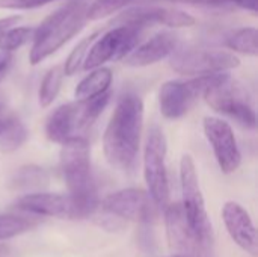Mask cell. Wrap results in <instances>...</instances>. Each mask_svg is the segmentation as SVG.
I'll return each mask as SVG.
<instances>
[{"instance_id": "cell-1", "label": "cell", "mask_w": 258, "mask_h": 257, "mask_svg": "<svg viewBox=\"0 0 258 257\" xmlns=\"http://www.w3.org/2000/svg\"><path fill=\"white\" fill-rule=\"evenodd\" d=\"M144 129V101L135 91L119 95L103 135V151L110 167L132 171L136 165Z\"/></svg>"}, {"instance_id": "cell-2", "label": "cell", "mask_w": 258, "mask_h": 257, "mask_svg": "<svg viewBox=\"0 0 258 257\" xmlns=\"http://www.w3.org/2000/svg\"><path fill=\"white\" fill-rule=\"evenodd\" d=\"M59 165L74 206L76 220L91 217L100 206L91 167V147L85 136H73L60 144Z\"/></svg>"}, {"instance_id": "cell-3", "label": "cell", "mask_w": 258, "mask_h": 257, "mask_svg": "<svg viewBox=\"0 0 258 257\" xmlns=\"http://www.w3.org/2000/svg\"><path fill=\"white\" fill-rule=\"evenodd\" d=\"M86 9L88 3L85 0H70L45 17L33 32L29 53L30 64L38 65L76 36L88 21Z\"/></svg>"}, {"instance_id": "cell-4", "label": "cell", "mask_w": 258, "mask_h": 257, "mask_svg": "<svg viewBox=\"0 0 258 257\" xmlns=\"http://www.w3.org/2000/svg\"><path fill=\"white\" fill-rule=\"evenodd\" d=\"M206 103L218 114L227 115L246 129H255L257 115L248 88L228 73L203 94Z\"/></svg>"}, {"instance_id": "cell-5", "label": "cell", "mask_w": 258, "mask_h": 257, "mask_svg": "<svg viewBox=\"0 0 258 257\" xmlns=\"http://www.w3.org/2000/svg\"><path fill=\"white\" fill-rule=\"evenodd\" d=\"M225 74L227 73H218L165 82L159 89V108L162 115L168 120H178L184 117L192 109L198 97H203V94Z\"/></svg>"}, {"instance_id": "cell-6", "label": "cell", "mask_w": 258, "mask_h": 257, "mask_svg": "<svg viewBox=\"0 0 258 257\" xmlns=\"http://www.w3.org/2000/svg\"><path fill=\"white\" fill-rule=\"evenodd\" d=\"M168 144L163 130L159 124L150 127L145 148H144V177L148 188V194L159 209H165L169 204V179L166 167Z\"/></svg>"}, {"instance_id": "cell-7", "label": "cell", "mask_w": 258, "mask_h": 257, "mask_svg": "<svg viewBox=\"0 0 258 257\" xmlns=\"http://www.w3.org/2000/svg\"><path fill=\"white\" fill-rule=\"evenodd\" d=\"M159 209L150 194L139 188H127L109 194L101 201V211L106 215V224L135 221L142 226H150Z\"/></svg>"}, {"instance_id": "cell-8", "label": "cell", "mask_w": 258, "mask_h": 257, "mask_svg": "<svg viewBox=\"0 0 258 257\" xmlns=\"http://www.w3.org/2000/svg\"><path fill=\"white\" fill-rule=\"evenodd\" d=\"M180 183L183 195L181 206L189 224L207 244L213 245V227L206 209L195 161L190 155H184L180 161Z\"/></svg>"}, {"instance_id": "cell-9", "label": "cell", "mask_w": 258, "mask_h": 257, "mask_svg": "<svg viewBox=\"0 0 258 257\" xmlns=\"http://www.w3.org/2000/svg\"><path fill=\"white\" fill-rule=\"evenodd\" d=\"M171 68L187 77L207 76L218 73H228L240 65V59L227 50H210V48H189L175 50L169 56Z\"/></svg>"}, {"instance_id": "cell-10", "label": "cell", "mask_w": 258, "mask_h": 257, "mask_svg": "<svg viewBox=\"0 0 258 257\" xmlns=\"http://www.w3.org/2000/svg\"><path fill=\"white\" fill-rule=\"evenodd\" d=\"M144 29L135 26H115L106 33H100L88 50L83 70L89 71L107 62L124 59L141 41Z\"/></svg>"}, {"instance_id": "cell-11", "label": "cell", "mask_w": 258, "mask_h": 257, "mask_svg": "<svg viewBox=\"0 0 258 257\" xmlns=\"http://www.w3.org/2000/svg\"><path fill=\"white\" fill-rule=\"evenodd\" d=\"M165 227L169 248L175 254L204 257L212 248L189 224L181 203H169L165 209Z\"/></svg>"}, {"instance_id": "cell-12", "label": "cell", "mask_w": 258, "mask_h": 257, "mask_svg": "<svg viewBox=\"0 0 258 257\" xmlns=\"http://www.w3.org/2000/svg\"><path fill=\"white\" fill-rule=\"evenodd\" d=\"M115 26H135L139 29H145L150 26H166V27H190L195 24V18L175 8L157 6V5H144L135 6L122 11L115 20Z\"/></svg>"}, {"instance_id": "cell-13", "label": "cell", "mask_w": 258, "mask_h": 257, "mask_svg": "<svg viewBox=\"0 0 258 257\" xmlns=\"http://www.w3.org/2000/svg\"><path fill=\"white\" fill-rule=\"evenodd\" d=\"M203 129L221 171L224 174L236 173L242 164V153L230 123L216 117H206Z\"/></svg>"}, {"instance_id": "cell-14", "label": "cell", "mask_w": 258, "mask_h": 257, "mask_svg": "<svg viewBox=\"0 0 258 257\" xmlns=\"http://www.w3.org/2000/svg\"><path fill=\"white\" fill-rule=\"evenodd\" d=\"M14 208L20 212L41 217H53L60 220H76L74 206L70 195L54 192H27L15 200Z\"/></svg>"}, {"instance_id": "cell-15", "label": "cell", "mask_w": 258, "mask_h": 257, "mask_svg": "<svg viewBox=\"0 0 258 257\" xmlns=\"http://www.w3.org/2000/svg\"><path fill=\"white\" fill-rule=\"evenodd\" d=\"M180 47V36L174 32L163 30L151 36L148 41L138 44L122 61L125 67L142 68L154 65L169 58Z\"/></svg>"}, {"instance_id": "cell-16", "label": "cell", "mask_w": 258, "mask_h": 257, "mask_svg": "<svg viewBox=\"0 0 258 257\" xmlns=\"http://www.w3.org/2000/svg\"><path fill=\"white\" fill-rule=\"evenodd\" d=\"M222 220L231 239L251 256H257V230L248 211L236 201H227L222 208Z\"/></svg>"}, {"instance_id": "cell-17", "label": "cell", "mask_w": 258, "mask_h": 257, "mask_svg": "<svg viewBox=\"0 0 258 257\" xmlns=\"http://www.w3.org/2000/svg\"><path fill=\"white\" fill-rule=\"evenodd\" d=\"M45 136L54 144H63L73 136H82L77 121V100L60 105L48 115L45 121Z\"/></svg>"}, {"instance_id": "cell-18", "label": "cell", "mask_w": 258, "mask_h": 257, "mask_svg": "<svg viewBox=\"0 0 258 257\" xmlns=\"http://www.w3.org/2000/svg\"><path fill=\"white\" fill-rule=\"evenodd\" d=\"M26 124L14 114L0 112V151L12 153L27 141Z\"/></svg>"}, {"instance_id": "cell-19", "label": "cell", "mask_w": 258, "mask_h": 257, "mask_svg": "<svg viewBox=\"0 0 258 257\" xmlns=\"http://www.w3.org/2000/svg\"><path fill=\"white\" fill-rule=\"evenodd\" d=\"M89 71L91 73L88 76H85L74 89L76 100H86V98H92L100 94H104L109 91V88L112 85L113 74H112L110 68L97 67Z\"/></svg>"}, {"instance_id": "cell-20", "label": "cell", "mask_w": 258, "mask_h": 257, "mask_svg": "<svg viewBox=\"0 0 258 257\" xmlns=\"http://www.w3.org/2000/svg\"><path fill=\"white\" fill-rule=\"evenodd\" d=\"M48 185V174L38 165L21 167L11 180V186L18 191H42Z\"/></svg>"}, {"instance_id": "cell-21", "label": "cell", "mask_w": 258, "mask_h": 257, "mask_svg": "<svg viewBox=\"0 0 258 257\" xmlns=\"http://www.w3.org/2000/svg\"><path fill=\"white\" fill-rule=\"evenodd\" d=\"M63 77V65H54L44 74L38 91V101L41 108H48L50 105H53L62 88Z\"/></svg>"}, {"instance_id": "cell-22", "label": "cell", "mask_w": 258, "mask_h": 257, "mask_svg": "<svg viewBox=\"0 0 258 257\" xmlns=\"http://www.w3.org/2000/svg\"><path fill=\"white\" fill-rule=\"evenodd\" d=\"M38 221L23 214H0V241L20 236L32 230Z\"/></svg>"}, {"instance_id": "cell-23", "label": "cell", "mask_w": 258, "mask_h": 257, "mask_svg": "<svg viewBox=\"0 0 258 257\" xmlns=\"http://www.w3.org/2000/svg\"><path fill=\"white\" fill-rule=\"evenodd\" d=\"M258 30L255 27H242L233 32L225 44L230 50L246 55V56H257L258 55Z\"/></svg>"}, {"instance_id": "cell-24", "label": "cell", "mask_w": 258, "mask_h": 257, "mask_svg": "<svg viewBox=\"0 0 258 257\" xmlns=\"http://www.w3.org/2000/svg\"><path fill=\"white\" fill-rule=\"evenodd\" d=\"M35 27H8L0 33V52L12 53L32 41Z\"/></svg>"}, {"instance_id": "cell-25", "label": "cell", "mask_w": 258, "mask_h": 257, "mask_svg": "<svg viewBox=\"0 0 258 257\" xmlns=\"http://www.w3.org/2000/svg\"><path fill=\"white\" fill-rule=\"evenodd\" d=\"M101 33V30H97L94 33H91L89 36H85L82 41L77 42V45L71 50V53L68 55L65 64H63V73L65 76H73L79 71L80 65L83 64L86 55H88V50L89 47L92 45V42L97 39V36Z\"/></svg>"}, {"instance_id": "cell-26", "label": "cell", "mask_w": 258, "mask_h": 257, "mask_svg": "<svg viewBox=\"0 0 258 257\" xmlns=\"http://www.w3.org/2000/svg\"><path fill=\"white\" fill-rule=\"evenodd\" d=\"M132 2L133 0H94L91 5H88L86 17L91 21H97V20L116 14L118 11L124 9Z\"/></svg>"}, {"instance_id": "cell-27", "label": "cell", "mask_w": 258, "mask_h": 257, "mask_svg": "<svg viewBox=\"0 0 258 257\" xmlns=\"http://www.w3.org/2000/svg\"><path fill=\"white\" fill-rule=\"evenodd\" d=\"M51 2L53 0H0V9H12V11L36 9Z\"/></svg>"}, {"instance_id": "cell-28", "label": "cell", "mask_w": 258, "mask_h": 257, "mask_svg": "<svg viewBox=\"0 0 258 257\" xmlns=\"http://www.w3.org/2000/svg\"><path fill=\"white\" fill-rule=\"evenodd\" d=\"M228 5H233V6H239L242 9H246V11H251L252 14H257L258 9V0H225Z\"/></svg>"}, {"instance_id": "cell-29", "label": "cell", "mask_w": 258, "mask_h": 257, "mask_svg": "<svg viewBox=\"0 0 258 257\" xmlns=\"http://www.w3.org/2000/svg\"><path fill=\"white\" fill-rule=\"evenodd\" d=\"M166 2H180V3H190V5H201V6H228L225 0H166Z\"/></svg>"}, {"instance_id": "cell-30", "label": "cell", "mask_w": 258, "mask_h": 257, "mask_svg": "<svg viewBox=\"0 0 258 257\" xmlns=\"http://www.w3.org/2000/svg\"><path fill=\"white\" fill-rule=\"evenodd\" d=\"M11 64H12V56H11V53L0 52V79L8 73V70L11 68Z\"/></svg>"}, {"instance_id": "cell-31", "label": "cell", "mask_w": 258, "mask_h": 257, "mask_svg": "<svg viewBox=\"0 0 258 257\" xmlns=\"http://www.w3.org/2000/svg\"><path fill=\"white\" fill-rule=\"evenodd\" d=\"M21 20V17L18 15H12V17H5V18H0V33L3 30H6L8 27H12V26H17V23Z\"/></svg>"}, {"instance_id": "cell-32", "label": "cell", "mask_w": 258, "mask_h": 257, "mask_svg": "<svg viewBox=\"0 0 258 257\" xmlns=\"http://www.w3.org/2000/svg\"><path fill=\"white\" fill-rule=\"evenodd\" d=\"M11 253L9 247H6L5 244H0V257H8Z\"/></svg>"}, {"instance_id": "cell-33", "label": "cell", "mask_w": 258, "mask_h": 257, "mask_svg": "<svg viewBox=\"0 0 258 257\" xmlns=\"http://www.w3.org/2000/svg\"><path fill=\"white\" fill-rule=\"evenodd\" d=\"M5 106H6V98H5V95L0 92V112L5 109Z\"/></svg>"}, {"instance_id": "cell-34", "label": "cell", "mask_w": 258, "mask_h": 257, "mask_svg": "<svg viewBox=\"0 0 258 257\" xmlns=\"http://www.w3.org/2000/svg\"><path fill=\"white\" fill-rule=\"evenodd\" d=\"M169 257H187V256H181V254H174V256H169Z\"/></svg>"}]
</instances>
